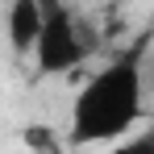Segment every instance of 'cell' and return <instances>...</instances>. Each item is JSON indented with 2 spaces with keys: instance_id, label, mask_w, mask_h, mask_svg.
<instances>
[{
  "instance_id": "6da1fadb",
  "label": "cell",
  "mask_w": 154,
  "mask_h": 154,
  "mask_svg": "<svg viewBox=\"0 0 154 154\" xmlns=\"http://www.w3.org/2000/svg\"><path fill=\"white\" fill-rule=\"evenodd\" d=\"M146 50H133L108 58L96 75L75 92L71 104V146H112L146 112V75H142Z\"/></svg>"
},
{
  "instance_id": "7a4b0ae2",
  "label": "cell",
  "mask_w": 154,
  "mask_h": 154,
  "mask_svg": "<svg viewBox=\"0 0 154 154\" xmlns=\"http://www.w3.org/2000/svg\"><path fill=\"white\" fill-rule=\"evenodd\" d=\"M88 58V38L79 17L67 8V0H46V17H42V33L33 46V63L42 75H67Z\"/></svg>"
},
{
  "instance_id": "3957f363",
  "label": "cell",
  "mask_w": 154,
  "mask_h": 154,
  "mask_svg": "<svg viewBox=\"0 0 154 154\" xmlns=\"http://www.w3.org/2000/svg\"><path fill=\"white\" fill-rule=\"evenodd\" d=\"M42 17H46V0H8V46L13 54H33L38 46V33H42Z\"/></svg>"
},
{
  "instance_id": "277c9868",
  "label": "cell",
  "mask_w": 154,
  "mask_h": 154,
  "mask_svg": "<svg viewBox=\"0 0 154 154\" xmlns=\"http://www.w3.org/2000/svg\"><path fill=\"white\" fill-rule=\"evenodd\" d=\"M142 75H146V92H154V50H146L142 58Z\"/></svg>"
}]
</instances>
